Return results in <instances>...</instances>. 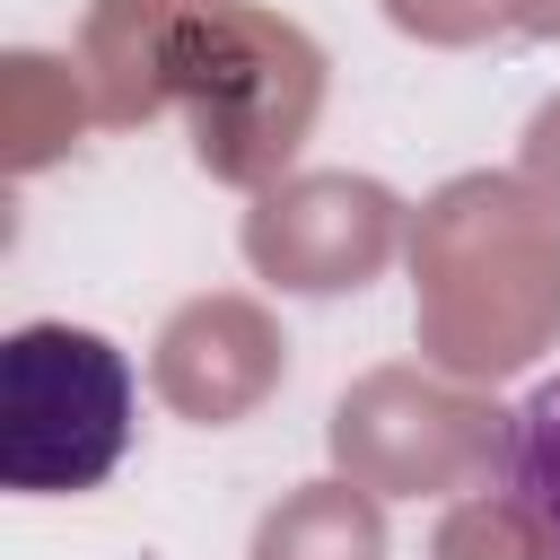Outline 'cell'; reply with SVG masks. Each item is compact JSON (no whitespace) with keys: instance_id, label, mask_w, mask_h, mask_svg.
Wrapping results in <instances>:
<instances>
[{"instance_id":"obj_2","label":"cell","mask_w":560,"mask_h":560,"mask_svg":"<svg viewBox=\"0 0 560 560\" xmlns=\"http://www.w3.org/2000/svg\"><path fill=\"white\" fill-rule=\"evenodd\" d=\"M490 490L525 560H560V376L508 402L490 446Z\"/></svg>"},{"instance_id":"obj_1","label":"cell","mask_w":560,"mask_h":560,"mask_svg":"<svg viewBox=\"0 0 560 560\" xmlns=\"http://www.w3.org/2000/svg\"><path fill=\"white\" fill-rule=\"evenodd\" d=\"M131 359L88 324H18L0 341V481L18 499L96 490L131 446Z\"/></svg>"}]
</instances>
